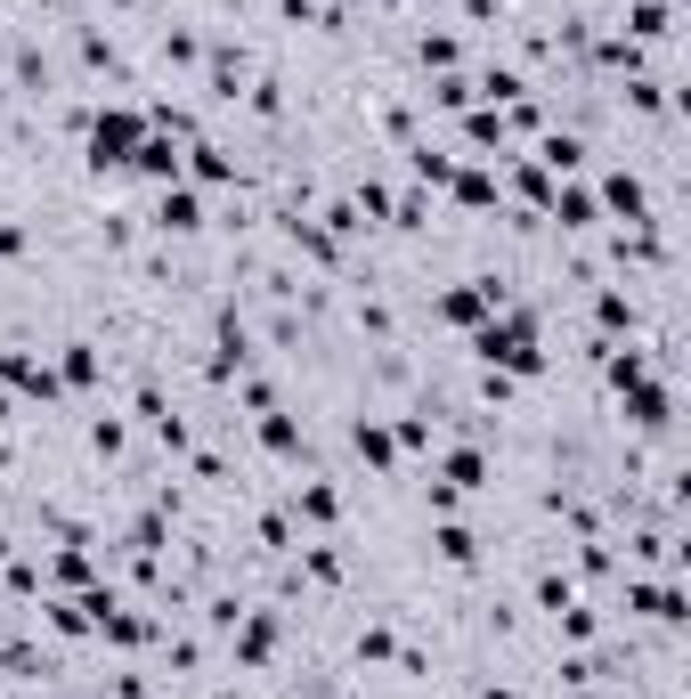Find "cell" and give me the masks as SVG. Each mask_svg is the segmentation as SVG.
Wrapping results in <instances>:
<instances>
[{
  "label": "cell",
  "mask_w": 691,
  "mask_h": 699,
  "mask_svg": "<svg viewBox=\"0 0 691 699\" xmlns=\"http://www.w3.org/2000/svg\"><path fill=\"white\" fill-rule=\"evenodd\" d=\"M480 358H488V366H513V374H537V334H529V317L480 326Z\"/></svg>",
  "instance_id": "1"
},
{
  "label": "cell",
  "mask_w": 691,
  "mask_h": 699,
  "mask_svg": "<svg viewBox=\"0 0 691 699\" xmlns=\"http://www.w3.org/2000/svg\"><path fill=\"white\" fill-rule=\"evenodd\" d=\"M147 131H139V114H98V131H90V163L106 171V163H131V147H139Z\"/></svg>",
  "instance_id": "2"
},
{
  "label": "cell",
  "mask_w": 691,
  "mask_h": 699,
  "mask_svg": "<svg viewBox=\"0 0 691 699\" xmlns=\"http://www.w3.org/2000/svg\"><path fill=\"white\" fill-rule=\"evenodd\" d=\"M0 374H9V383H25L33 399H49V391H57V374H49V366H33V358H17V350L0 358Z\"/></svg>",
  "instance_id": "3"
},
{
  "label": "cell",
  "mask_w": 691,
  "mask_h": 699,
  "mask_svg": "<svg viewBox=\"0 0 691 699\" xmlns=\"http://www.w3.org/2000/svg\"><path fill=\"white\" fill-rule=\"evenodd\" d=\"M131 163H147L155 179H171V171H179V155H171V139H139V155H131Z\"/></svg>",
  "instance_id": "4"
},
{
  "label": "cell",
  "mask_w": 691,
  "mask_h": 699,
  "mask_svg": "<svg viewBox=\"0 0 691 699\" xmlns=\"http://www.w3.org/2000/svg\"><path fill=\"white\" fill-rule=\"evenodd\" d=\"M602 196H610V204H618L626 220H643V187H635V179H610V187H602Z\"/></svg>",
  "instance_id": "5"
},
{
  "label": "cell",
  "mask_w": 691,
  "mask_h": 699,
  "mask_svg": "<svg viewBox=\"0 0 691 699\" xmlns=\"http://www.w3.org/2000/svg\"><path fill=\"white\" fill-rule=\"evenodd\" d=\"M358 456H366V464H391V431H374V423H358Z\"/></svg>",
  "instance_id": "6"
},
{
  "label": "cell",
  "mask_w": 691,
  "mask_h": 699,
  "mask_svg": "<svg viewBox=\"0 0 691 699\" xmlns=\"http://www.w3.org/2000/svg\"><path fill=\"white\" fill-rule=\"evenodd\" d=\"M163 228H196V196H179V187H171V196H163Z\"/></svg>",
  "instance_id": "7"
},
{
  "label": "cell",
  "mask_w": 691,
  "mask_h": 699,
  "mask_svg": "<svg viewBox=\"0 0 691 699\" xmlns=\"http://www.w3.org/2000/svg\"><path fill=\"white\" fill-rule=\"evenodd\" d=\"M456 196H464V204H496V187H488L480 171H464V179H456Z\"/></svg>",
  "instance_id": "8"
},
{
  "label": "cell",
  "mask_w": 691,
  "mask_h": 699,
  "mask_svg": "<svg viewBox=\"0 0 691 699\" xmlns=\"http://www.w3.org/2000/svg\"><path fill=\"white\" fill-rule=\"evenodd\" d=\"M90 374H98V358H90V350L74 342V350H66V383H90Z\"/></svg>",
  "instance_id": "9"
},
{
  "label": "cell",
  "mask_w": 691,
  "mask_h": 699,
  "mask_svg": "<svg viewBox=\"0 0 691 699\" xmlns=\"http://www.w3.org/2000/svg\"><path fill=\"white\" fill-rule=\"evenodd\" d=\"M439 553H448V561H472V537H464V529L448 521V529H439Z\"/></svg>",
  "instance_id": "10"
},
{
  "label": "cell",
  "mask_w": 691,
  "mask_h": 699,
  "mask_svg": "<svg viewBox=\"0 0 691 699\" xmlns=\"http://www.w3.org/2000/svg\"><path fill=\"white\" fill-rule=\"evenodd\" d=\"M0 561H9V537H0Z\"/></svg>",
  "instance_id": "11"
}]
</instances>
